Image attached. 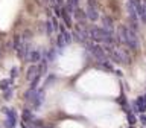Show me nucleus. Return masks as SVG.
<instances>
[{
	"mask_svg": "<svg viewBox=\"0 0 146 128\" xmlns=\"http://www.w3.org/2000/svg\"><path fill=\"white\" fill-rule=\"evenodd\" d=\"M117 37H119V41L128 46L131 50L139 49V37H137V32L134 29H131L128 26H120L117 31Z\"/></svg>",
	"mask_w": 146,
	"mask_h": 128,
	"instance_id": "obj_1",
	"label": "nucleus"
},
{
	"mask_svg": "<svg viewBox=\"0 0 146 128\" xmlns=\"http://www.w3.org/2000/svg\"><path fill=\"white\" fill-rule=\"evenodd\" d=\"M90 32V38L94 41H100V43H105V44H113L114 43V38H113V32H108L105 31L104 27H91L88 31Z\"/></svg>",
	"mask_w": 146,
	"mask_h": 128,
	"instance_id": "obj_2",
	"label": "nucleus"
},
{
	"mask_svg": "<svg viewBox=\"0 0 146 128\" xmlns=\"http://www.w3.org/2000/svg\"><path fill=\"white\" fill-rule=\"evenodd\" d=\"M104 50L107 52V55L113 59L114 63H117V64H126V63H129V55H128L125 50L113 47V46H110V44L105 46Z\"/></svg>",
	"mask_w": 146,
	"mask_h": 128,
	"instance_id": "obj_3",
	"label": "nucleus"
},
{
	"mask_svg": "<svg viewBox=\"0 0 146 128\" xmlns=\"http://www.w3.org/2000/svg\"><path fill=\"white\" fill-rule=\"evenodd\" d=\"M85 47L88 49V52L93 55V57L98 59L99 63H104V61H107V59H108L107 52H105L104 47H100L98 43H93V41H87V43H85Z\"/></svg>",
	"mask_w": 146,
	"mask_h": 128,
	"instance_id": "obj_4",
	"label": "nucleus"
},
{
	"mask_svg": "<svg viewBox=\"0 0 146 128\" xmlns=\"http://www.w3.org/2000/svg\"><path fill=\"white\" fill-rule=\"evenodd\" d=\"M87 20L96 21L99 18V11H98V0H88L87 2V9H85Z\"/></svg>",
	"mask_w": 146,
	"mask_h": 128,
	"instance_id": "obj_5",
	"label": "nucleus"
},
{
	"mask_svg": "<svg viewBox=\"0 0 146 128\" xmlns=\"http://www.w3.org/2000/svg\"><path fill=\"white\" fill-rule=\"evenodd\" d=\"M73 37H75L78 41H81V43L85 44L87 41L90 40V32L87 31L84 26H76L75 27V35H73Z\"/></svg>",
	"mask_w": 146,
	"mask_h": 128,
	"instance_id": "obj_6",
	"label": "nucleus"
},
{
	"mask_svg": "<svg viewBox=\"0 0 146 128\" xmlns=\"http://www.w3.org/2000/svg\"><path fill=\"white\" fill-rule=\"evenodd\" d=\"M146 111V101L143 96H139L134 102H132V113H140L143 114Z\"/></svg>",
	"mask_w": 146,
	"mask_h": 128,
	"instance_id": "obj_7",
	"label": "nucleus"
},
{
	"mask_svg": "<svg viewBox=\"0 0 146 128\" xmlns=\"http://www.w3.org/2000/svg\"><path fill=\"white\" fill-rule=\"evenodd\" d=\"M26 59L29 63H32V64H36L38 61H41V52L38 49H32L31 52H29V55L26 57Z\"/></svg>",
	"mask_w": 146,
	"mask_h": 128,
	"instance_id": "obj_8",
	"label": "nucleus"
},
{
	"mask_svg": "<svg viewBox=\"0 0 146 128\" xmlns=\"http://www.w3.org/2000/svg\"><path fill=\"white\" fill-rule=\"evenodd\" d=\"M43 101H44V89H40V90H36L34 99H32V104H34L35 108H38L43 104Z\"/></svg>",
	"mask_w": 146,
	"mask_h": 128,
	"instance_id": "obj_9",
	"label": "nucleus"
},
{
	"mask_svg": "<svg viewBox=\"0 0 146 128\" xmlns=\"http://www.w3.org/2000/svg\"><path fill=\"white\" fill-rule=\"evenodd\" d=\"M38 76V66H36V64H32V66L27 69V73H26V79L27 81H34L35 78Z\"/></svg>",
	"mask_w": 146,
	"mask_h": 128,
	"instance_id": "obj_10",
	"label": "nucleus"
},
{
	"mask_svg": "<svg viewBox=\"0 0 146 128\" xmlns=\"http://www.w3.org/2000/svg\"><path fill=\"white\" fill-rule=\"evenodd\" d=\"M102 23H104V29H105V31L113 32V29H114V21H113L111 17L105 15V17L102 18Z\"/></svg>",
	"mask_w": 146,
	"mask_h": 128,
	"instance_id": "obj_11",
	"label": "nucleus"
},
{
	"mask_svg": "<svg viewBox=\"0 0 146 128\" xmlns=\"http://www.w3.org/2000/svg\"><path fill=\"white\" fill-rule=\"evenodd\" d=\"M59 34L62 35V38H64V41H66V44H70L72 43V40H73V35L68 32L64 26H59Z\"/></svg>",
	"mask_w": 146,
	"mask_h": 128,
	"instance_id": "obj_12",
	"label": "nucleus"
},
{
	"mask_svg": "<svg viewBox=\"0 0 146 128\" xmlns=\"http://www.w3.org/2000/svg\"><path fill=\"white\" fill-rule=\"evenodd\" d=\"M61 18L64 20V25H66L67 27H73V21L70 18V14H68L64 8H61Z\"/></svg>",
	"mask_w": 146,
	"mask_h": 128,
	"instance_id": "obj_13",
	"label": "nucleus"
},
{
	"mask_svg": "<svg viewBox=\"0 0 146 128\" xmlns=\"http://www.w3.org/2000/svg\"><path fill=\"white\" fill-rule=\"evenodd\" d=\"M12 84H14V79H2L0 81V90L2 91H6V90H9V89H12Z\"/></svg>",
	"mask_w": 146,
	"mask_h": 128,
	"instance_id": "obj_14",
	"label": "nucleus"
},
{
	"mask_svg": "<svg viewBox=\"0 0 146 128\" xmlns=\"http://www.w3.org/2000/svg\"><path fill=\"white\" fill-rule=\"evenodd\" d=\"M23 46V40H21V35H14V40H12V49L18 52V49H20Z\"/></svg>",
	"mask_w": 146,
	"mask_h": 128,
	"instance_id": "obj_15",
	"label": "nucleus"
},
{
	"mask_svg": "<svg viewBox=\"0 0 146 128\" xmlns=\"http://www.w3.org/2000/svg\"><path fill=\"white\" fill-rule=\"evenodd\" d=\"M21 117H23V122H32V121H35L34 114H32V111H31L29 108H25V110H23Z\"/></svg>",
	"mask_w": 146,
	"mask_h": 128,
	"instance_id": "obj_16",
	"label": "nucleus"
},
{
	"mask_svg": "<svg viewBox=\"0 0 146 128\" xmlns=\"http://www.w3.org/2000/svg\"><path fill=\"white\" fill-rule=\"evenodd\" d=\"M73 14H75V17H76L78 20L81 21V23L84 21V20H87V15H85V12L82 11V9H79V8H76V9H75V12H73Z\"/></svg>",
	"mask_w": 146,
	"mask_h": 128,
	"instance_id": "obj_17",
	"label": "nucleus"
},
{
	"mask_svg": "<svg viewBox=\"0 0 146 128\" xmlns=\"http://www.w3.org/2000/svg\"><path fill=\"white\" fill-rule=\"evenodd\" d=\"M126 117H128V123H129L131 127H134V123L137 122V117L134 116L132 110H126Z\"/></svg>",
	"mask_w": 146,
	"mask_h": 128,
	"instance_id": "obj_18",
	"label": "nucleus"
},
{
	"mask_svg": "<svg viewBox=\"0 0 146 128\" xmlns=\"http://www.w3.org/2000/svg\"><path fill=\"white\" fill-rule=\"evenodd\" d=\"M17 123V117H6L5 119V127L6 128H14Z\"/></svg>",
	"mask_w": 146,
	"mask_h": 128,
	"instance_id": "obj_19",
	"label": "nucleus"
},
{
	"mask_svg": "<svg viewBox=\"0 0 146 128\" xmlns=\"http://www.w3.org/2000/svg\"><path fill=\"white\" fill-rule=\"evenodd\" d=\"M35 93H36V90L29 89V90L25 91V96H23V98H25L26 101H32V99H34V96H35Z\"/></svg>",
	"mask_w": 146,
	"mask_h": 128,
	"instance_id": "obj_20",
	"label": "nucleus"
},
{
	"mask_svg": "<svg viewBox=\"0 0 146 128\" xmlns=\"http://www.w3.org/2000/svg\"><path fill=\"white\" fill-rule=\"evenodd\" d=\"M46 32H47L49 37L52 35V32H53V26H52V21H50V20L46 21Z\"/></svg>",
	"mask_w": 146,
	"mask_h": 128,
	"instance_id": "obj_21",
	"label": "nucleus"
},
{
	"mask_svg": "<svg viewBox=\"0 0 146 128\" xmlns=\"http://www.w3.org/2000/svg\"><path fill=\"white\" fill-rule=\"evenodd\" d=\"M98 67H100V69H105V70H113V66L110 64L108 61H104V63H99V66Z\"/></svg>",
	"mask_w": 146,
	"mask_h": 128,
	"instance_id": "obj_22",
	"label": "nucleus"
},
{
	"mask_svg": "<svg viewBox=\"0 0 146 128\" xmlns=\"http://www.w3.org/2000/svg\"><path fill=\"white\" fill-rule=\"evenodd\" d=\"M56 44H58V47H59V49H62L64 46H66V41H64V38H62V35H61V34H58V38H56Z\"/></svg>",
	"mask_w": 146,
	"mask_h": 128,
	"instance_id": "obj_23",
	"label": "nucleus"
},
{
	"mask_svg": "<svg viewBox=\"0 0 146 128\" xmlns=\"http://www.w3.org/2000/svg\"><path fill=\"white\" fill-rule=\"evenodd\" d=\"M50 21H52L53 31H58V29H59V23H58V18H56V17H50Z\"/></svg>",
	"mask_w": 146,
	"mask_h": 128,
	"instance_id": "obj_24",
	"label": "nucleus"
},
{
	"mask_svg": "<svg viewBox=\"0 0 146 128\" xmlns=\"http://www.w3.org/2000/svg\"><path fill=\"white\" fill-rule=\"evenodd\" d=\"M9 75H11V79H14V78L18 75V67H12L11 72H9Z\"/></svg>",
	"mask_w": 146,
	"mask_h": 128,
	"instance_id": "obj_25",
	"label": "nucleus"
},
{
	"mask_svg": "<svg viewBox=\"0 0 146 128\" xmlns=\"http://www.w3.org/2000/svg\"><path fill=\"white\" fill-rule=\"evenodd\" d=\"M139 119H140V123H141V125H145V127H146V114H145V113H143V114H140V117H139Z\"/></svg>",
	"mask_w": 146,
	"mask_h": 128,
	"instance_id": "obj_26",
	"label": "nucleus"
},
{
	"mask_svg": "<svg viewBox=\"0 0 146 128\" xmlns=\"http://www.w3.org/2000/svg\"><path fill=\"white\" fill-rule=\"evenodd\" d=\"M11 95H12V89H9V90H6L5 91V99H11Z\"/></svg>",
	"mask_w": 146,
	"mask_h": 128,
	"instance_id": "obj_27",
	"label": "nucleus"
},
{
	"mask_svg": "<svg viewBox=\"0 0 146 128\" xmlns=\"http://www.w3.org/2000/svg\"><path fill=\"white\" fill-rule=\"evenodd\" d=\"M55 15H56V17H61V6H58V5L55 6Z\"/></svg>",
	"mask_w": 146,
	"mask_h": 128,
	"instance_id": "obj_28",
	"label": "nucleus"
},
{
	"mask_svg": "<svg viewBox=\"0 0 146 128\" xmlns=\"http://www.w3.org/2000/svg\"><path fill=\"white\" fill-rule=\"evenodd\" d=\"M68 3H70L72 6L76 9V8H78V3H79V0H68Z\"/></svg>",
	"mask_w": 146,
	"mask_h": 128,
	"instance_id": "obj_29",
	"label": "nucleus"
},
{
	"mask_svg": "<svg viewBox=\"0 0 146 128\" xmlns=\"http://www.w3.org/2000/svg\"><path fill=\"white\" fill-rule=\"evenodd\" d=\"M145 23H146V3H145Z\"/></svg>",
	"mask_w": 146,
	"mask_h": 128,
	"instance_id": "obj_30",
	"label": "nucleus"
},
{
	"mask_svg": "<svg viewBox=\"0 0 146 128\" xmlns=\"http://www.w3.org/2000/svg\"><path fill=\"white\" fill-rule=\"evenodd\" d=\"M43 128H53V127H52V125H44Z\"/></svg>",
	"mask_w": 146,
	"mask_h": 128,
	"instance_id": "obj_31",
	"label": "nucleus"
},
{
	"mask_svg": "<svg viewBox=\"0 0 146 128\" xmlns=\"http://www.w3.org/2000/svg\"><path fill=\"white\" fill-rule=\"evenodd\" d=\"M0 57H2V43H0Z\"/></svg>",
	"mask_w": 146,
	"mask_h": 128,
	"instance_id": "obj_32",
	"label": "nucleus"
},
{
	"mask_svg": "<svg viewBox=\"0 0 146 128\" xmlns=\"http://www.w3.org/2000/svg\"><path fill=\"white\" fill-rule=\"evenodd\" d=\"M143 98H145V101H146V95H143Z\"/></svg>",
	"mask_w": 146,
	"mask_h": 128,
	"instance_id": "obj_33",
	"label": "nucleus"
},
{
	"mask_svg": "<svg viewBox=\"0 0 146 128\" xmlns=\"http://www.w3.org/2000/svg\"><path fill=\"white\" fill-rule=\"evenodd\" d=\"M129 128H134V127H129Z\"/></svg>",
	"mask_w": 146,
	"mask_h": 128,
	"instance_id": "obj_34",
	"label": "nucleus"
}]
</instances>
